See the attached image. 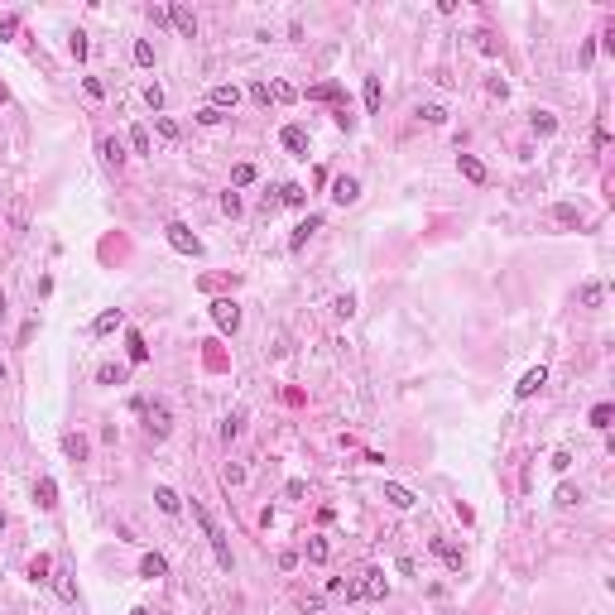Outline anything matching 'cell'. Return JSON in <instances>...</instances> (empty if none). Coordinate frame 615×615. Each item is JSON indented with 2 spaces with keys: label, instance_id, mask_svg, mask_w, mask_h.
Here are the masks:
<instances>
[{
  "label": "cell",
  "instance_id": "cell-1",
  "mask_svg": "<svg viewBox=\"0 0 615 615\" xmlns=\"http://www.w3.org/2000/svg\"><path fill=\"white\" fill-rule=\"evenodd\" d=\"M342 596H347V601H385V596H390V582H385L380 567H371V572H361V582H351Z\"/></svg>",
  "mask_w": 615,
  "mask_h": 615
},
{
  "label": "cell",
  "instance_id": "cell-2",
  "mask_svg": "<svg viewBox=\"0 0 615 615\" xmlns=\"http://www.w3.org/2000/svg\"><path fill=\"white\" fill-rule=\"evenodd\" d=\"M192 519H197V524H202V534H207V543H212V553H216V562H221V567H226V572H231V543H226V534H221V529H216V524H212V514H207V509L197 505V500H192Z\"/></svg>",
  "mask_w": 615,
  "mask_h": 615
},
{
  "label": "cell",
  "instance_id": "cell-3",
  "mask_svg": "<svg viewBox=\"0 0 615 615\" xmlns=\"http://www.w3.org/2000/svg\"><path fill=\"white\" fill-rule=\"evenodd\" d=\"M139 414H144V428H149V437H154V442H163V437H168V433H173V414H168V404L163 399H144V409H139Z\"/></svg>",
  "mask_w": 615,
  "mask_h": 615
},
{
  "label": "cell",
  "instance_id": "cell-4",
  "mask_svg": "<svg viewBox=\"0 0 615 615\" xmlns=\"http://www.w3.org/2000/svg\"><path fill=\"white\" fill-rule=\"evenodd\" d=\"M163 236H168V245H173L178 255H192V260L202 255V241H197V236L187 231L183 221H168V226H163Z\"/></svg>",
  "mask_w": 615,
  "mask_h": 615
},
{
  "label": "cell",
  "instance_id": "cell-5",
  "mask_svg": "<svg viewBox=\"0 0 615 615\" xmlns=\"http://www.w3.org/2000/svg\"><path fill=\"white\" fill-rule=\"evenodd\" d=\"M212 318H216V327H221V332H231V337L241 332V308H236L231 298H212Z\"/></svg>",
  "mask_w": 615,
  "mask_h": 615
},
{
  "label": "cell",
  "instance_id": "cell-6",
  "mask_svg": "<svg viewBox=\"0 0 615 615\" xmlns=\"http://www.w3.org/2000/svg\"><path fill=\"white\" fill-rule=\"evenodd\" d=\"M168 25L178 29L183 39H197V15H192L187 5H168Z\"/></svg>",
  "mask_w": 615,
  "mask_h": 615
},
{
  "label": "cell",
  "instance_id": "cell-7",
  "mask_svg": "<svg viewBox=\"0 0 615 615\" xmlns=\"http://www.w3.org/2000/svg\"><path fill=\"white\" fill-rule=\"evenodd\" d=\"M279 139H284V149H289L294 159H308V130H303V125H284Z\"/></svg>",
  "mask_w": 615,
  "mask_h": 615
},
{
  "label": "cell",
  "instance_id": "cell-8",
  "mask_svg": "<svg viewBox=\"0 0 615 615\" xmlns=\"http://www.w3.org/2000/svg\"><path fill=\"white\" fill-rule=\"evenodd\" d=\"M543 385H548V371H543V366H534V371H529L519 385H514V399H534Z\"/></svg>",
  "mask_w": 615,
  "mask_h": 615
},
{
  "label": "cell",
  "instance_id": "cell-9",
  "mask_svg": "<svg viewBox=\"0 0 615 615\" xmlns=\"http://www.w3.org/2000/svg\"><path fill=\"white\" fill-rule=\"evenodd\" d=\"M361 197V183L351 178V173H342V178H332V202H342V207H351Z\"/></svg>",
  "mask_w": 615,
  "mask_h": 615
},
{
  "label": "cell",
  "instance_id": "cell-10",
  "mask_svg": "<svg viewBox=\"0 0 615 615\" xmlns=\"http://www.w3.org/2000/svg\"><path fill=\"white\" fill-rule=\"evenodd\" d=\"M236 101H241V87H236V82H216L212 87V106L216 111H236Z\"/></svg>",
  "mask_w": 615,
  "mask_h": 615
},
{
  "label": "cell",
  "instance_id": "cell-11",
  "mask_svg": "<svg viewBox=\"0 0 615 615\" xmlns=\"http://www.w3.org/2000/svg\"><path fill=\"white\" fill-rule=\"evenodd\" d=\"M385 500H390L395 509H414L418 505V495H414L409 485H399V481H385Z\"/></svg>",
  "mask_w": 615,
  "mask_h": 615
},
{
  "label": "cell",
  "instance_id": "cell-12",
  "mask_svg": "<svg viewBox=\"0 0 615 615\" xmlns=\"http://www.w3.org/2000/svg\"><path fill=\"white\" fill-rule=\"evenodd\" d=\"M313 231H322V216H303V221L294 226V236H289V250H303Z\"/></svg>",
  "mask_w": 615,
  "mask_h": 615
},
{
  "label": "cell",
  "instance_id": "cell-13",
  "mask_svg": "<svg viewBox=\"0 0 615 615\" xmlns=\"http://www.w3.org/2000/svg\"><path fill=\"white\" fill-rule=\"evenodd\" d=\"M456 168H461L466 183H485V163L476 159V154H456Z\"/></svg>",
  "mask_w": 615,
  "mask_h": 615
},
{
  "label": "cell",
  "instance_id": "cell-14",
  "mask_svg": "<svg viewBox=\"0 0 615 615\" xmlns=\"http://www.w3.org/2000/svg\"><path fill=\"white\" fill-rule=\"evenodd\" d=\"M139 577H149V582H159V577H168V562H163L159 553H144V558H139Z\"/></svg>",
  "mask_w": 615,
  "mask_h": 615
},
{
  "label": "cell",
  "instance_id": "cell-15",
  "mask_svg": "<svg viewBox=\"0 0 615 615\" xmlns=\"http://www.w3.org/2000/svg\"><path fill=\"white\" fill-rule=\"evenodd\" d=\"M34 500H39V509H54V505H58V485H54V476H39V485H34Z\"/></svg>",
  "mask_w": 615,
  "mask_h": 615
},
{
  "label": "cell",
  "instance_id": "cell-16",
  "mask_svg": "<svg viewBox=\"0 0 615 615\" xmlns=\"http://www.w3.org/2000/svg\"><path fill=\"white\" fill-rule=\"evenodd\" d=\"M116 327H125V313H120V308H106L101 318L92 322V332H97V337H106V332H116Z\"/></svg>",
  "mask_w": 615,
  "mask_h": 615
},
{
  "label": "cell",
  "instance_id": "cell-17",
  "mask_svg": "<svg viewBox=\"0 0 615 615\" xmlns=\"http://www.w3.org/2000/svg\"><path fill=\"white\" fill-rule=\"evenodd\" d=\"M63 452H68V461H87V437H82V433H68V437H63Z\"/></svg>",
  "mask_w": 615,
  "mask_h": 615
},
{
  "label": "cell",
  "instance_id": "cell-18",
  "mask_svg": "<svg viewBox=\"0 0 615 615\" xmlns=\"http://www.w3.org/2000/svg\"><path fill=\"white\" fill-rule=\"evenodd\" d=\"M308 101H332V106H337V101H342V82H322V87H313Z\"/></svg>",
  "mask_w": 615,
  "mask_h": 615
},
{
  "label": "cell",
  "instance_id": "cell-19",
  "mask_svg": "<svg viewBox=\"0 0 615 615\" xmlns=\"http://www.w3.org/2000/svg\"><path fill=\"white\" fill-rule=\"evenodd\" d=\"M433 553H437V558L447 562V567H461V548H452L447 538H433Z\"/></svg>",
  "mask_w": 615,
  "mask_h": 615
},
{
  "label": "cell",
  "instance_id": "cell-20",
  "mask_svg": "<svg viewBox=\"0 0 615 615\" xmlns=\"http://www.w3.org/2000/svg\"><path fill=\"white\" fill-rule=\"evenodd\" d=\"M553 216H558L562 226H582V221H587V216H582V207H572V202H558V207H553Z\"/></svg>",
  "mask_w": 615,
  "mask_h": 615
},
{
  "label": "cell",
  "instance_id": "cell-21",
  "mask_svg": "<svg viewBox=\"0 0 615 615\" xmlns=\"http://www.w3.org/2000/svg\"><path fill=\"white\" fill-rule=\"evenodd\" d=\"M125 347H130V361H135V366H144V361H149V347H144V337H139V332H125Z\"/></svg>",
  "mask_w": 615,
  "mask_h": 615
},
{
  "label": "cell",
  "instance_id": "cell-22",
  "mask_svg": "<svg viewBox=\"0 0 615 615\" xmlns=\"http://www.w3.org/2000/svg\"><path fill=\"white\" fill-rule=\"evenodd\" d=\"M154 500H159L163 514H178V509H183V500H178V495H173L168 485H154Z\"/></svg>",
  "mask_w": 615,
  "mask_h": 615
},
{
  "label": "cell",
  "instance_id": "cell-23",
  "mask_svg": "<svg viewBox=\"0 0 615 615\" xmlns=\"http://www.w3.org/2000/svg\"><path fill=\"white\" fill-rule=\"evenodd\" d=\"M49 567H54V558H49V553H39V558L29 562V582H39V587H44V582H49Z\"/></svg>",
  "mask_w": 615,
  "mask_h": 615
},
{
  "label": "cell",
  "instance_id": "cell-24",
  "mask_svg": "<svg viewBox=\"0 0 615 615\" xmlns=\"http://www.w3.org/2000/svg\"><path fill=\"white\" fill-rule=\"evenodd\" d=\"M380 101H385V87H380V77H366V111H380Z\"/></svg>",
  "mask_w": 615,
  "mask_h": 615
},
{
  "label": "cell",
  "instance_id": "cell-25",
  "mask_svg": "<svg viewBox=\"0 0 615 615\" xmlns=\"http://www.w3.org/2000/svg\"><path fill=\"white\" fill-rule=\"evenodd\" d=\"M279 202H284V207H303V202H308V192H303L298 183H284V187H279Z\"/></svg>",
  "mask_w": 615,
  "mask_h": 615
},
{
  "label": "cell",
  "instance_id": "cell-26",
  "mask_svg": "<svg viewBox=\"0 0 615 615\" xmlns=\"http://www.w3.org/2000/svg\"><path fill=\"white\" fill-rule=\"evenodd\" d=\"M611 418H615V409H611V404H596V409H591V428L611 433Z\"/></svg>",
  "mask_w": 615,
  "mask_h": 615
},
{
  "label": "cell",
  "instance_id": "cell-27",
  "mask_svg": "<svg viewBox=\"0 0 615 615\" xmlns=\"http://www.w3.org/2000/svg\"><path fill=\"white\" fill-rule=\"evenodd\" d=\"M54 591H58V596H63V601H77V587H73V572H68V567H63V572H58V582H54Z\"/></svg>",
  "mask_w": 615,
  "mask_h": 615
},
{
  "label": "cell",
  "instance_id": "cell-28",
  "mask_svg": "<svg viewBox=\"0 0 615 615\" xmlns=\"http://www.w3.org/2000/svg\"><path fill=\"white\" fill-rule=\"evenodd\" d=\"M332 120H337L342 130H356V116H351V106H347V101H337V106H332Z\"/></svg>",
  "mask_w": 615,
  "mask_h": 615
},
{
  "label": "cell",
  "instance_id": "cell-29",
  "mask_svg": "<svg viewBox=\"0 0 615 615\" xmlns=\"http://www.w3.org/2000/svg\"><path fill=\"white\" fill-rule=\"evenodd\" d=\"M269 101H298V92L289 82H269Z\"/></svg>",
  "mask_w": 615,
  "mask_h": 615
},
{
  "label": "cell",
  "instance_id": "cell-30",
  "mask_svg": "<svg viewBox=\"0 0 615 615\" xmlns=\"http://www.w3.org/2000/svg\"><path fill=\"white\" fill-rule=\"evenodd\" d=\"M601 294H606V289H601V284H596V279H591V284H582V308H596V303H601Z\"/></svg>",
  "mask_w": 615,
  "mask_h": 615
},
{
  "label": "cell",
  "instance_id": "cell-31",
  "mask_svg": "<svg viewBox=\"0 0 615 615\" xmlns=\"http://www.w3.org/2000/svg\"><path fill=\"white\" fill-rule=\"evenodd\" d=\"M97 380H101V385H125V366H101Z\"/></svg>",
  "mask_w": 615,
  "mask_h": 615
},
{
  "label": "cell",
  "instance_id": "cell-32",
  "mask_svg": "<svg viewBox=\"0 0 615 615\" xmlns=\"http://www.w3.org/2000/svg\"><path fill=\"white\" fill-rule=\"evenodd\" d=\"M197 120H202V125H226L231 116H226V111H216V106H202V111H197Z\"/></svg>",
  "mask_w": 615,
  "mask_h": 615
},
{
  "label": "cell",
  "instance_id": "cell-33",
  "mask_svg": "<svg viewBox=\"0 0 615 615\" xmlns=\"http://www.w3.org/2000/svg\"><path fill=\"white\" fill-rule=\"evenodd\" d=\"M231 183H236V187L255 183V163H236V168H231Z\"/></svg>",
  "mask_w": 615,
  "mask_h": 615
},
{
  "label": "cell",
  "instance_id": "cell-34",
  "mask_svg": "<svg viewBox=\"0 0 615 615\" xmlns=\"http://www.w3.org/2000/svg\"><path fill=\"white\" fill-rule=\"evenodd\" d=\"M101 154H106L111 163H120V159H125V149H120V139H116V135H106V139H101Z\"/></svg>",
  "mask_w": 615,
  "mask_h": 615
},
{
  "label": "cell",
  "instance_id": "cell-35",
  "mask_svg": "<svg viewBox=\"0 0 615 615\" xmlns=\"http://www.w3.org/2000/svg\"><path fill=\"white\" fill-rule=\"evenodd\" d=\"M130 149H135V154H149V130H144V125H135V130H130Z\"/></svg>",
  "mask_w": 615,
  "mask_h": 615
},
{
  "label": "cell",
  "instance_id": "cell-36",
  "mask_svg": "<svg viewBox=\"0 0 615 615\" xmlns=\"http://www.w3.org/2000/svg\"><path fill=\"white\" fill-rule=\"evenodd\" d=\"M553 130H558V120L548 111H534V135H553Z\"/></svg>",
  "mask_w": 615,
  "mask_h": 615
},
{
  "label": "cell",
  "instance_id": "cell-37",
  "mask_svg": "<svg viewBox=\"0 0 615 615\" xmlns=\"http://www.w3.org/2000/svg\"><path fill=\"white\" fill-rule=\"evenodd\" d=\"M135 63H139V68H149V63H154V44H149V39H139V44H135Z\"/></svg>",
  "mask_w": 615,
  "mask_h": 615
},
{
  "label": "cell",
  "instance_id": "cell-38",
  "mask_svg": "<svg viewBox=\"0 0 615 615\" xmlns=\"http://www.w3.org/2000/svg\"><path fill=\"white\" fill-rule=\"evenodd\" d=\"M418 116H423V120H428V125H442V120H447V111L437 106V101H428V106L418 111Z\"/></svg>",
  "mask_w": 615,
  "mask_h": 615
},
{
  "label": "cell",
  "instance_id": "cell-39",
  "mask_svg": "<svg viewBox=\"0 0 615 615\" xmlns=\"http://www.w3.org/2000/svg\"><path fill=\"white\" fill-rule=\"evenodd\" d=\"M308 562H327V538H308Z\"/></svg>",
  "mask_w": 615,
  "mask_h": 615
},
{
  "label": "cell",
  "instance_id": "cell-40",
  "mask_svg": "<svg viewBox=\"0 0 615 615\" xmlns=\"http://www.w3.org/2000/svg\"><path fill=\"white\" fill-rule=\"evenodd\" d=\"M221 212H226V216H241V192H221Z\"/></svg>",
  "mask_w": 615,
  "mask_h": 615
},
{
  "label": "cell",
  "instance_id": "cell-41",
  "mask_svg": "<svg viewBox=\"0 0 615 615\" xmlns=\"http://www.w3.org/2000/svg\"><path fill=\"white\" fill-rule=\"evenodd\" d=\"M332 313H337V318H351V313H356V298H351V294H342L337 303H332Z\"/></svg>",
  "mask_w": 615,
  "mask_h": 615
},
{
  "label": "cell",
  "instance_id": "cell-42",
  "mask_svg": "<svg viewBox=\"0 0 615 615\" xmlns=\"http://www.w3.org/2000/svg\"><path fill=\"white\" fill-rule=\"evenodd\" d=\"M154 130H159L163 139H178V125H173L168 116H154Z\"/></svg>",
  "mask_w": 615,
  "mask_h": 615
},
{
  "label": "cell",
  "instance_id": "cell-43",
  "mask_svg": "<svg viewBox=\"0 0 615 615\" xmlns=\"http://www.w3.org/2000/svg\"><path fill=\"white\" fill-rule=\"evenodd\" d=\"M15 34H20V15H5L0 20V39H15Z\"/></svg>",
  "mask_w": 615,
  "mask_h": 615
},
{
  "label": "cell",
  "instance_id": "cell-44",
  "mask_svg": "<svg viewBox=\"0 0 615 615\" xmlns=\"http://www.w3.org/2000/svg\"><path fill=\"white\" fill-rule=\"evenodd\" d=\"M144 101H149L154 111H163V87H154V82H149V87H144Z\"/></svg>",
  "mask_w": 615,
  "mask_h": 615
},
{
  "label": "cell",
  "instance_id": "cell-45",
  "mask_svg": "<svg viewBox=\"0 0 615 615\" xmlns=\"http://www.w3.org/2000/svg\"><path fill=\"white\" fill-rule=\"evenodd\" d=\"M68 49H73V58H77V63H82V58H87V49H92V44H87V34H73V44H68Z\"/></svg>",
  "mask_w": 615,
  "mask_h": 615
},
{
  "label": "cell",
  "instance_id": "cell-46",
  "mask_svg": "<svg viewBox=\"0 0 615 615\" xmlns=\"http://www.w3.org/2000/svg\"><path fill=\"white\" fill-rule=\"evenodd\" d=\"M250 101H260V106H269V82H255V87H250Z\"/></svg>",
  "mask_w": 615,
  "mask_h": 615
},
{
  "label": "cell",
  "instance_id": "cell-47",
  "mask_svg": "<svg viewBox=\"0 0 615 615\" xmlns=\"http://www.w3.org/2000/svg\"><path fill=\"white\" fill-rule=\"evenodd\" d=\"M577 500H582V495H577L572 485H558V505H577Z\"/></svg>",
  "mask_w": 615,
  "mask_h": 615
},
{
  "label": "cell",
  "instance_id": "cell-48",
  "mask_svg": "<svg viewBox=\"0 0 615 615\" xmlns=\"http://www.w3.org/2000/svg\"><path fill=\"white\" fill-rule=\"evenodd\" d=\"M241 423H245L241 414H236V418H226V428H221V433H226V442H231V437H236V433H241Z\"/></svg>",
  "mask_w": 615,
  "mask_h": 615
},
{
  "label": "cell",
  "instance_id": "cell-49",
  "mask_svg": "<svg viewBox=\"0 0 615 615\" xmlns=\"http://www.w3.org/2000/svg\"><path fill=\"white\" fill-rule=\"evenodd\" d=\"M245 481V466H226V485H241Z\"/></svg>",
  "mask_w": 615,
  "mask_h": 615
},
{
  "label": "cell",
  "instance_id": "cell-50",
  "mask_svg": "<svg viewBox=\"0 0 615 615\" xmlns=\"http://www.w3.org/2000/svg\"><path fill=\"white\" fill-rule=\"evenodd\" d=\"M572 466V452H553V471H567Z\"/></svg>",
  "mask_w": 615,
  "mask_h": 615
},
{
  "label": "cell",
  "instance_id": "cell-51",
  "mask_svg": "<svg viewBox=\"0 0 615 615\" xmlns=\"http://www.w3.org/2000/svg\"><path fill=\"white\" fill-rule=\"evenodd\" d=\"M130 615H149V611H144V606H135V611H130Z\"/></svg>",
  "mask_w": 615,
  "mask_h": 615
},
{
  "label": "cell",
  "instance_id": "cell-52",
  "mask_svg": "<svg viewBox=\"0 0 615 615\" xmlns=\"http://www.w3.org/2000/svg\"><path fill=\"white\" fill-rule=\"evenodd\" d=\"M0 385H5V361H0Z\"/></svg>",
  "mask_w": 615,
  "mask_h": 615
},
{
  "label": "cell",
  "instance_id": "cell-53",
  "mask_svg": "<svg viewBox=\"0 0 615 615\" xmlns=\"http://www.w3.org/2000/svg\"><path fill=\"white\" fill-rule=\"evenodd\" d=\"M154 615H163V611H154Z\"/></svg>",
  "mask_w": 615,
  "mask_h": 615
}]
</instances>
